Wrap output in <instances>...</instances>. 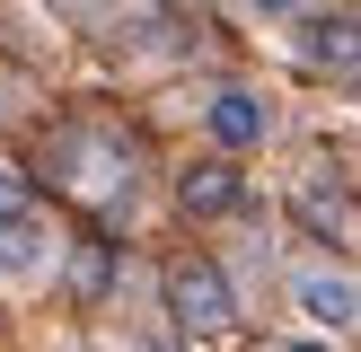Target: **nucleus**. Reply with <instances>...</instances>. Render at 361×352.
<instances>
[{"mask_svg":"<svg viewBox=\"0 0 361 352\" xmlns=\"http://www.w3.org/2000/svg\"><path fill=\"white\" fill-rule=\"evenodd\" d=\"M168 317L185 334H221V326H238V299H229V282H221V264L212 256H185L168 273Z\"/></svg>","mask_w":361,"mask_h":352,"instance_id":"obj_1","label":"nucleus"},{"mask_svg":"<svg viewBox=\"0 0 361 352\" xmlns=\"http://www.w3.org/2000/svg\"><path fill=\"white\" fill-rule=\"evenodd\" d=\"M291 308L309 317V326L344 334V326H361V282L335 273V264H309V273H291Z\"/></svg>","mask_w":361,"mask_h":352,"instance_id":"obj_2","label":"nucleus"},{"mask_svg":"<svg viewBox=\"0 0 361 352\" xmlns=\"http://www.w3.org/2000/svg\"><path fill=\"white\" fill-rule=\"evenodd\" d=\"M203 123H212V141H221V150H264V141H274V106L256 97V88H212V106H203Z\"/></svg>","mask_w":361,"mask_h":352,"instance_id":"obj_3","label":"nucleus"},{"mask_svg":"<svg viewBox=\"0 0 361 352\" xmlns=\"http://www.w3.org/2000/svg\"><path fill=\"white\" fill-rule=\"evenodd\" d=\"M53 256H62V238H53L44 211H9L0 220V282H44Z\"/></svg>","mask_w":361,"mask_h":352,"instance_id":"obj_4","label":"nucleus"},{"mask_svg":"<svg viewBox=\"0 0 361 352\" xmlns=\"http://www.w3.org/2000/svg\"><path fill=\"white\" fill-rule=\"evenodd\" d=\"M176 203H185L194 220H221V211H238V203H247L238 150H221V158H194V168H185V185H176Z\"/></svg>","mask_w":361,"mask_h":352,"instance_id":"obj_5","label":"nucleus"},{"mask_svg":"<svg viewBox=\"0 0 361 352\" xmlns=\"http://www.w3.org/2000/svg\"><path fill=\"white\" fill-rule=\"evenodd\" d=\"M62 158H80V176H71V185H80L88 203H115V194L133 185V176H123V150H106V141H88V132H71Z\"/></svg>","mask_w":361,"mask_h":352,"instance_id":"obj_6","label":"nucleus"},{"mask_svg":"<svg viewBox=\"0 0 361 352\" xmlns=\"http://www.w3.org/2000/svg\"><path fill=\"white\" fill-rule=\"evenodd\" d=\"M300 62H317V70H361V27H344V18H317V27L300 35Z\"/></svg>","mask_w":361,"mask_h":352,"instance_id":"obj_7","label":"nucleus"},{"mask_svg":"<svg viewBox=\"0 0 361 352\" xmlns=\"http://www.w3.org/2000/svg\"><path fill=\"white\" fill-rule=\"evenodd\" d=\"M238 9H256V18H300V0H238Z\"/></svg>","mask_w":361,"mask_h":352,"instance_id":"obj_8","label":"nucleus"},{"mask_svg":"<svg viewBox=\"0 0 361 352\" xmlns=\"http://www.w3.org/2000/svg\"><path fill=\"white\" fill-rule=\"evenodd\" d=\"M282 352H335V344H326V334H291Z\"/></svg>","mask_w":361,"mask_h":352,"instance_id":"obj_9","label":"nucleus"},{"mask_svg":"<svg viewBox=\"0 0 361 352\" xmlns=\"http://www.w3.org/2000/svg\"><path fill=\"white\" fill-rule=\"evenodd\" d=\"M53 9H62V18H88V9H97V0H53Z\"/></svg>","mask_w":361,"mask_h":352,"instance_id":"obj_10","label":"nucleus"}]
</instances>
